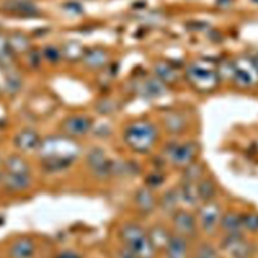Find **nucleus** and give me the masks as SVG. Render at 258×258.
Instances as JSON below:
<instances>
[{"instance_id":"f03ea898","label":"nucleus","mask_w":258,"mask_h":258,"mask_svg":"<svg viewBox=\"0 0 258 258\" xmlns=\"http://www.w3.org/2000/svg\"><path fill=\"white\" fill-rule=\"evenodd\" d=\"M123 247L128 249L138 258H153L155 249L150 241L148 233L134 223L125 224L119 232Z\"/></svg>"},{"instance_id":"c85d7f7f","label":"nucleus","mask_w":258,"mask_h":258,"mask_svg":"<svg viewBox=\"0 0 258 258\" xmlns=\"http://www.w3.org/2000/svg\"><path fill=\"white\" fill-rule=\"evenodd\" d=\"M143 88L142 89V95L146 96V97H150V98H154L157 97L159 95H161L164 92V88L161 84V81L159 80H148L143 84Z\"/></svg>"},{"instance_id":"c756f323","label":"nucleus","mask_w":258,"mask_h":258,"mask_svg":"<svg viewBox=\"0 0 258 258\" xmlns=\"http://www.w3.org/2000/svg\"><path fill=\"white\" fill-rule=\"evenodd\" d=\"M155 72L158 78L166 83H171L174 82L177 78L176 72L166 63H158L155 66Z\"/></svg>"},{"instance_id":"dca6fc26","label":"nucleus","mask_w":258,"mask_h":258,"mask_svg":"<svg viewBox=\"0 0 258 258\" xmlns=\"http://www.w3.org/2000/svg\"><path fill=\"white\" fill-rule=\"evenodd\" d=\"M35 251L34 243L29 238H21L15 241L9 250L11 258H30Z\"/></svg>"},{"instance_id":"20e7f679","label":"nucleus","mask_w":258,"mask_h":258,"mask_svg":"<svg viewBox=\"0 0 258 258\" xmlns=\"http://www.w3.org/2000/svg\"><path fill=\"white\" fill-rule=\"evenodd\" d=\"M186 78L188 82L198 90H213L219 81L215 71L202 64H191L186 70Z\"/></svg>"},{"instance_id":"bb28decb","label":"nucleus","mask_w":258,"mask_h":258,"mask_svg":"<svg viewBox=\"0 0 258 258\" xmlns=\"http://www.w3.org/2000/svg\"><path fill=\"white\" fill-rule=\"evenodd\" d=\"M149 235V238H150V241L155 249V251L157 249H160V248H164L170 235H168L167 231L162 228L161 226H156L154 227L150 233H148Z\"/></svg>"},{"instance_id":"7c9ffc66","label":"nucleus","mask_w":258,"mask_h":258,"mask_svg":"<svg viewBox=\"0 0 258 258\" xmlns=\"http://www.w3.org/2000/svg\"><path fill=\"white\" fill-rule=\"evenodd\" d=\"M233 73L235 81L242 87H248L254 82V75L245 68H237L233 71Z\"/></svg>"},{"instance_id":"a211bd4d","label":"nucleus","mask_w":258,"mask_h":258,"mask_svg":"<svg viewBox=\"0 0 258 258\" xmlns=\"http://www.w3.org/2000/svg\"><path fill=\"white\" fill-rule=\"evenodd\" d=\"M165 130L171 134H178L185 130L186 120L180 113L170 112L164 115L162 120Z\"/></svg>"},{"instance_id":"39448f33","label":"nucleus","mask_w":258,"mask_h":258,"mask_svg":"<svg viewBox=\"0 0 258 258\" xmlns=\"http://www.w3.org/2000/svg\"><path fill=\"white\" fill-rule=\"evenodd\" d=\"M198 153V146L195 142L172 144L166 149V156L173 166L184 168L191 163Z\"/></svg>"},{"instance_id":"aec40b11","label":"nucleus","mask_w":258,"mask_h":258,"mask_svg":"<svg viewBox=\"0 0 258 258\" xmlns=\"http://www.w3.org/2000/svg\"><path fill=\"white\" fill-rule=\"evenodd\" d=\"M4 167L6 172L9 173H19V174H29V164L25 159L19 155H9L4 160Z\"/></svg>"},{"instance_id":"4468645a","label":"nucleus","mask_w":258,"mask_h":258,"mask_svg":"<svg viewBox=\"0 0 258 258\" xmlns=\"http://www.w3.org/2000/svg\"><path fill=\"white\" fill-rule=\"evenodd\" d=\"M134 204L140 213L148 215L155 210L157 202L150 188L142 187L136 190L134 195Z\"/></svg>"},{"instance_id":"6ab92c4d","label":"nucleus","mask_w":258,"mask_h":258,"mask_svg":"<svg viewBox=\"0 0 258 258\" xmlns=\"http://www.w3.org/2000/svg\"><path fill=\"white\" fill-rule=\"evenodd\" d=\"M220 226L227 234L241 233V230L243 229L241 215L235 212H227L226 214L222 215Z\"/></svg>"},{"instance_id":"72a5a7b5","label":"nucleus","mask_w":258,"mask_h":258,"mask_svg":"<svg viewBox=\"0 0 258 258\" xmlns=\"http://www.w3.org/2000/svg\"><path fill=\"white\" fill-rule=\"evenodd\" d=\"M164 182V176L160 172H152L145 178V183L148 188L159 187Z\"/></svg>"},{"instance_id":"393cba45","label":"nucleus","mask_w":258,"mask_h":258,"mask_svg":"<svg viewBox=\"0 0 258 258\" xmlns=\"http://www.w3.org/2000/svg\"><path fill=\"white\" fill-rule=\"evenodd\" d=\"M179 199H181L185 204L194 206L198 203V192H197V183L182 180L177 191Z\"/></svg>"},{"instance_id":"4be33fe9","label":"nucleus","mask_w":258,"mask_h":258,"mask_svg":"<svg viewBox=\"0 0 258 258\" xmlns=\"http://www.w3.org/2000/svg\"><path fill=\"white\" fill-rule=\"evenodd\" d=\"M22 87V79L19 73L16 72L14 68L5 71V77H4V90L5 92L13 96L17 94Z\"/></svg>"},{"instance_id":"6e6552de","label":"nucleus","mask_w":258,"mask_h":258,"mask_svg":"<svg viewBox=\"0 0 258 258\" xmlns=\"http://www.w3.org/2000/svg\"><path fill=\"white\" fill-rule=\"evenodd\" d=\"M87 163L96 177L107 178L112 175V161L100 148H93L87 155Z\"/></svg>"},{"instance_id":"ddd939ff","label":"nucleus","mask_w":258,"mask_h":258,"mask_svg":"<svg viewBox=\"0 0 258 258\" xmlns=\"http://www.w3.org/2000/svg\"><path fill=\"white\" fill-rule=\"evenodd\" d=\"M40 142L41 139L38 133L33 129H22L14 137V144L21 151L37 149Z\"/></svg>"},{"instance_id":"423d86ee","label":"nucleus","mask_w":258,"mask_h":258,"mask_svg":"<svg viewBox=\"0 0 258 258\" xmlns=\"http://www.w3.org/2000/svg\"><path fill=\"white\" fill-rule=\"evenodd\" d=\"M222 248L233 258H250L252 247L241 233L227 234L222 242Z\"/></svg>"},{"instance_id":"cd10ccee","label":"nucleus","mask_w":258,"mask_h":258,"mask_svg":"<svg viewBox=\"0 0 258 258\" xmlns=\"http://www.w3.org/2000/svg\"><path fill=\"white\" fill-rule=\"evenodd\" d=\"M40 51H41L42 58L51 64L58 63L62 59L61 48H59L55 45L48 44V45L44 46Z\"/></svg>"},{"instance_id":"58836bf2","label":"nucleus","mask_w":258,"mask_h":258,"mask_svg":"<svg viewBox=\"0 0 258 258\" xmlns=\"http://www.w3.org/2000/svg\"><path fill=\"white\" fill-rule=\"evenodd\" d=\"M1 175H2V174H1V173H0V179H1Z\"/></svg>"},{"instance_id":"2f4dec72","label":"nucleus","mask_w":258,"mask_h":258,"mask_svg":"<svg viewBox=\"0 0 258 258\" xmlns=\"http://www.w3.org/2000/svg\"><path fill=\"white\" fill-rule=\"evenodd\" d=\"M242 226L250 232H258V214L247 213L241 215Z\"/></svg>"},{"instance_id":"a878e982","label":"nucleus","mask_w":258,"mask_h":258,"mask_svg":"<svg viewBox=\"0 0 258 258\" xmlns=\"http://www.w3.org/2000/svg\"><path fill=\"white\" fill-rule=\"evenodd\" d=\"M183 169V174H182V180L189 181V182H195L198 183L202 178L204 174V167L201 163L192 161L188 165H186Z\"/></svg>"},{"instance_id":"412c9836","label":"nucleus","mask_w":258,"mask_h":258,"mask_svg":"<svg viewBox=\"0 0 258 258\" xmlns=\"http://www.w3.org/2000/svg\"><path fill=\"white\" fill-rule=\"evenodd\" d=\"M86 49L77 40H68L61 47L62 58L68 61H77L82 59Z\"/></svg>"},{"instance_id":"f8f14e48","label":"nucleus","mask_w":258,"mask_h":258,"mask_svg":"<svg viewBox=\"0 0 258 258\" xmlns=\"http://www.w3.org/2000/svg\"><path fill=\"white\" fill-rule=\"evenodd\" d=\"M164 248L167 258H189L187 239L180 235H170Z\"/></svg>"},{"instance_id":"b1692460","label":"nucleus","mask_w":258,"mask_h":258,"mask_svg":"<svg viewBox=\"0 0 258 258\" xmlns=\"http://www.w3.org/2000/svg\"><path fill=\"white\" fill-rule=\"evenodd\" d=\"M179 201L178 192L174 189L166 190L159 200V206L162 212L172 215L177 210V205Z\"/></svg>"},{"instance_id":"4c0bfd02","label":"nucleus","mask_w":258,"mask_h":258,"mask_svg":"<svg viewBox=\"0 0 258 258\" xmlns=\"http://www.w3.org/2000/svg\"><path fill=\"white\" fill-rule=\"evenodd\" d=\"M16 1H23V2H33L34 0H16Z\"/></svg>"},{"instance_id":"5701e85b","label":"nucleus","mask_w":258,"mask_h":258,"mask_svg":"<svg viewBox=\"0 0 258 258\" xmlns=\"http://www.w3.org/2000/svg\"><path fill=\"white\" fill-rule=\"evenodd\" d=\"M197 192L199 201L203 203L214 201L217 194V186L211 178H202L197 183Z\"/></svg>"},{"instance_id":"9d476101","label":"nucleus","mask_w":258,"mask_h":258,"mask_svg":"<svg viewBox=\"0 0 258 258\" xmlns=\"http://www.w3.org/2000/svg\"><path fill=\"white\" fill-rule=\"evenodd\" d=\"M92 121L84 115H73L66 118L61 123V129L67 136L78 137L90 131Z\"/></svg>"},{"instance_id":"2eb2a0df","label":"nucleus","mask_w":258,"mask_h":258,"mask_svg":"<svg viewBox=\"0 0 258 258\" xmlns=\"http://www.w3.org/2000/svg\"><path fill=\"white\" fill-rule=\"evenodd\" d=\"M82 61L88 69H100L107 63L108 54L102 48H91L85 51L82 57Z\"/></svg>"},{"instance_id":"0eeeda50","label":"nucleus","mask_w":258,"mask_h":258,"mask_svg":"<svg viewBox=\"0 0 258 258\" xmlns=\"http://www.w3.org/2000/svg\"><path fill=\"white\" fill-rule=\"evenodd\" d=\"M221 218V208L219 204L215 201L204 203L203 206L200 208V225L202 229L208 234H212L213 232L216 231L217 227L220 225Z\"/></svg>"},{"instance_id":"1a4fd4ad","label":"nucleus","mask_w":258,"mask_h":258,"mask_svg":"<svg viewBox=\"0 0 258 258\" xmlns=\"http://www.w3.org/2000/svg\"><path fill=\"white\" fill-rule=\"evenodd\" d=\"M172 225L177 235L185 239L194 238L197 234L198 226L196 218L185 210H176L172 215Z\"/></svg>"},{"instance_id":"f704fd0d","label":"nucleus","mask_w":258,"mask_h":258,"mask_svg":"<svg viewBox=\"0 0 258 258\" xmlns=\"http://www.w3.org/2000/svg\"><path fill=\"white\" fill-rule=\"evenodd\" d=\"M25 55L27 57V64L32 69L38 68L39 64L41 63V60L43 59L41 55V51L37 49L31 48L27 53H25Z\"/></svg>"},{"instance_id":"7ed1b4c3","label":"nucleus","mask_w":258,"mask_h":258,"mask_svg":"<svg viewBox=\"0 0 258 258\" xmlns=\"http://www.w3.org/2000/svg\"><path fill=\"white\" fill-rule=\"evenodd\" d=\"M157 139L155 127L146 121H136L124 131V141L135 152L146 153Z\"/></svg>"},{"instance_id":"f3484780","label":"nucleus","mask_w":258,"mask_h":258,"mask_svg":"<svg viewBox=\"0 0 258 258\" xmlns=\"http://www.w3.org/2000/svg\"><path fill=\"white\" fill-rule=\"evenodd\" d=\"M7 40L10 49L12 52L16 54H25L27 53L32 47L31 42L27 35L21 32H12L7 35Z\"/></svg>"},{"instance_id":"e433bc0d","label":"nucleus","mask_w":258,"mask_h":258,"mask_svg":"<svg viewBox=\"0 0 258 258\" xmlns=\"http://www.w3.org/2000/svg\"><path fill=\"white\" fill-rule=\"evenodd\" d=\"M252 64H253V68H254V70H255L256 74H258V55L253 59Z\"/></svg>"},{"instance_id":"f257e3e1","label":"nucleus","mask_w":258,"mask_h":258,"mask_svg":"<svg viewBox=\"0 0 258 258\" xmlns=\"http://www.w3.org/2000/svg\"><path fill=\"white\" fill-rule=\"evenodd\" d=\"M44 169L58 172L68 168L78 156L80 146L70 136H49L41 140L38 148Z\"/></svg>"},{"instance_id":"473e14b6","label":"nucleus","mask_w":258,"mask_h":258,"mask_svg":"<svg viewBox=\"0 0 258 258\" xmlns=\"http://www.w3.org/2000/svg\"><path fill=\"white\" fill-rule=\"evenodd\" d=\"M194 258H219L215 248L209 244H202L196 251Z\"/></svg>"},{"instance_id":"c9c22d12","label":"nucleus","mask_w":258,"mask_h":258,"mask_svg":"<svg viewBox=\"0 0 258 258\" xmlns=\"http://www.w3.org/2000/svg\"><path fill=\"white\" fill-rule=\"evenodd\" d=\"M117 258H138L136 255H134L132 252H130L128 249L123 247L118 251Z\"/></svg>"},{"instance_id":"9b49d317","label":"nucleus","mask_w":258,"mask_h":258,"mask_svg":"<svg viewBox=\"0 0 258 258\" xmlns=\"http://www.w3.org/2000/svg\"><path fill=\"white\" fill-rule=\"evenodd\" d=\"M5 189L11 192H19L27 189L31 185L30 174H19L5 172L0 179Z\"/></svg>"}]
</instances>
